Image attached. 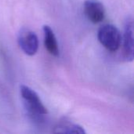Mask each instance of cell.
Instances as JSON below:
<instances>
[{
    "instance_id": "1",
    "label": "cell",
    "mask_w": 134,
    "mask_h": 134,
    "mask_svg": "<svg viewBox=\"0 0 134 134\" xmlns=\"http://www.w3.org/2000/svg\"><path fill=\"white\" fill-rule=\"evenodd\" d=\"M20 90L27 116L35 124L41 125L43 123L44 115L48 114L47 108L44 106L36 92L30 87L22 85Z\"/></svg>"
},
{
    "instance_id": "2",
    "label": "cell",
    "mask_w": 134,
    "mask_h": 134,
    "mask_svg": "<svg viewBox=\"0 0 134 134\" xmlns=\"http://www.w3.org/2000/svg\"><path fill=\"white\" fill-rule=\"evenodd\" d=\"M97 37L101 45L111 52L117 51L122 43V35L113 24H105L100 27Z\"/></svg>"
},
{
    "instance_id": "3",
    "label": "cell",
    "mask_w": 134,
    "mask_h": 134,
    "mask_svg": "<svg viewBox=\"0 0 134 134\" xmlns=\"http://www.w3.org/2000/svg\"><path fill=\"white\" fill-rule=\"evenodd\" d=\"M17 42L20 48L28 56L35 55L38 49V36L30 29H20L17 36Z\"/></svg>"
},
{
    "instance_id": "4",
    "label": "cell",
    "mask_w": 134,
    "mask_h": 134,
    "mask_svg": "<svg viewBox=\"0 0 134 134\" xmlns=\"http://www.w3.org/2000/svg\"><path fill=\"white\" fill-rule=\"evenodd\" d=\"M122 42H123L124 58L127 61H133L134 58L133 22V19L130 17L127 18V20H126L123 38H122Z\"/></svg>"
},
{
    "instance_id": "5",
    "label": "cell",
    "mask_w": 134,
    "mask_h": 134,
    "mask_svg": "<svg viewBox=\"0 0 134 134\" xmlns=\"http://www.w3.org/2000/svg\"><path fill=\"white\" fill-rule=\"evenodd\" d=\"M84 13L91 23L98 24L104 19L105 9L97 0H87L84 3Z\"/></svg>"
},
{
    "instance_id": "6",
    "label": "cell",
    "mask_w": 134,
    "mask_h": 134,
    "mask_svg": "<svg viewBox=\"0 0 134 134\" xmlns=\"http://www.w3.org/2000/svg\"><path fill=\"white\" fill-rule=\"evenodd\" d=\"M44 32V44L47 51L53 56L58 57L60 54L59 46L57 38L52 28L48 25L43 26Z\"/></svg>"
},
{
    "instance_id": "7",
    "label": "cell",
    "mask_w": 134,
    "mask_h": 134,
    "mask_svg": "<svg viewBox=\"0 0 134 134\" xmlns=\"http://www.w3.org/2000/svg\"><path fill=\"white\" fill-rule=\"evenodd\" d=\"M53 133H68V134H85L86 131L82 126L79 124L73 123L68 120L60 122L54 129Z\"/></svg>"
}]
</instances>
